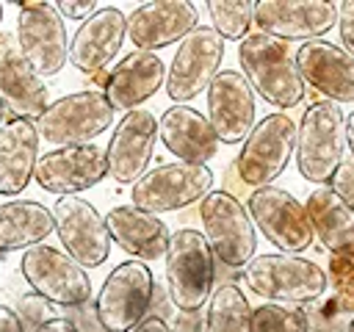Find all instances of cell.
<instances>
[{"label": "cell", "mask_w": 354, "mask_h": 332, "mask_svg": "<svg viewBox=\"0 0 354 332\" xmlns=\"http://www.w3.org/2000/svg\"><path fill=\"white\" fill-rule=\"evenodd\" d=\"M238 61H241V75L246 77L252 91H257L268 105L293 108L304 100L307 86L285 42L254 30L246 39H241Z\"/></svg>", "instance_id": "6da1fadb"}, {"label": "cell", "mask_w": 354, "mask_h": 332, "mask_svg": "<svg viewBox=\"0 0 354 332\" xmlns=\"http://www.w3.org/2000/svg\"><path fill=\"white\" fill-rule=\"evenodd\" d=\"M346 155V116L337 102L313 100L296 127V166L310 183H332Z\"/></svg>", "instance_id": "7a4b0ae2"}, {"label": "cell", "mask_w": 354, "mask_h": 332, "mask_svg": "<svg viewBox=\"0 0 354 332\" xmlns=\"http://www.w3.org/2000/svg\"><path fill=\"white\" fill-rule=\"evenodd\" d=\"M243 285L268 299V302H288V304H313L329 288L326 271L299 255H257L241 271Z\"/></svg>", "instance_id": "3957f363"}, {"label": "cell", "mask_w": 354, "mask_h": 332, "mask_svg": "<svg viewBox=\"0 0 354 332\" xmlns=\"http://www.w3.org/2000/svg\"><path fill=\"white\" fill-rule=\"evenodd\" d=\"M216 257L199 230L183 227L171 232L166 249V293L180 313L202 310L213 293Z\"/></svg>", "instance_id": "277c9868"}, {"label": "cell", "mask_w": 354, "mask_h": 332, "mask_svg": "<svg viewBox=\"0 0 354 332\" xmlns=\"http://www.w3.org/2000/svg\"><path fill=\"white\" fill-rule=\"evenodd\" d=\"M155 277L147 263L124 260L102 282L94 304V318L105 332H133L152 307Z\"/></svg>", "instance_id": "5b68a950"}, {"label": "cell", "mask_w": 354, "mask_h": 332, "mask_svg": "<svg viewBox=\"0 0 354 332\" xmlns=\"http://www.w3.org/2000/svg\"><path fill=\"white\" fill-rule=\"evenodd\" d=\"M199 219L213 257L232 271H243L257 249V232L246 205L227 191H210L199 202Z\"/></svg>", "instance_id": "8992f818"}, {"label": "cell", "mask_w": 354, "mask_h": 332, "mask_svg": "<svg viewBox=\"0 0 354 332\" xmlns=\"http://www.w3.org/2000/svg\"><path fill=\"white\" fill-rule=\"evenodd\" d=\"M113 124V108L97 89H83L66 97H58L36 119L39 138L55 147H80L91 144L100 133Z\"/></svg>", "instance_id": "52a82bcc"}, {"label": "cell", "mask_w": 354, "mask_h": 332, "mask_svg": "<svg viewBox=\"0 0 354 332\" xmlns=\"http://www.w3.org/2000/svg\"><path fill=\"white\" fill-rule=\"evenodd\" d=\"M293 152H296L293 119L288 113H268L246 136L232 166L246 188H266L285 172Z\"/></svg>", "instance_id": "ba28073f"}, {"label": "cell", "mask_w": 354, "mask_h": 332, "mask_svg": "<svg viewBox=\"0 0 354 332\" xmlns=\"http://www.w3.org/2000/svg\"><path fill=\"white\" fill-rule=\"evenodd\" d=\"M17 53L39 77H53L66 66L69 39H66L64 17L58 14L55 3H44V0L19 3Z\"/></svg>", "instance_id": "9c48e42d"}, {"label": "cell", "mask_w": 354, "mask_h": 332, "mask_svg": "<svg viewBox=\"0 0 354 332\" xmlns=\"http://www.w3.org/2000/svg\"><path fill=\"white\" fill-rule=\"evenodd\" d=\"M213 191V172L196 163H160L133 185V208L152 216L202 202Z\"/></svg>", "instance_id": "30bf717a"}, {"label": "cell", "mask_w": 354, "mask_h": 332, "mask_svg": "<svg viewBox=\"0 0 354 332\" xmlns=\"http://www.w3.org/2000/svg\"><path fill=\"white\" fill-rule=\"evenodd\" d=\"M19 271L33 293L58 307H83L91 299V279L66 252L39 243L25 249Z\"/></svg>", "instance_id": "8fae6325"}, {"label": "cell", "mask_w": 354, "mask_h": 332, "mask_svg": "<svg viewBox=\"0 0 354 332\" xmlns=\"http://www.w3.org/2000/svg\"><path fill=\"white\" fill-rule=\"evenodd\" d=\"M224 58V39L210 25H196L180 44L166 72V94L185 105L188 100L199 97L210 89L213 77L221 72Z\"/></svg>", "instance_id": "7c38bea8"}, {"label": "cell", "mask_w": 354, "mask_h": 332, "mask_svg": "<svg viewBox=\"0 0 354 332\" xmlns=\"http://www.w3.org/2000/svg\"><path fill=\"white\" fill-rule=\"evenodd\" d=\"M252 224L285 255H299L313 246V227L304 205L285 188H254L246 205Z\"/></svg>", "instance_id": "4fadbf2b"}, {"label": "cell", "mask_w": 354, "mask_h": 332, "mask_svg": "<svg viewBox=\"0 0 354 332\" xmlns=\"http://www.w3.org/2000/svg\"><path fill=\"white\" fill-rule=\"evenodd\" d=\"M58 241L80 268H97L111 255V232L105 219L88 199L64 196L53 208Z\"/></svg>", "instance_id": "5bb4252c"}, {"label": "cell", "mask_w": 354, "mask_h": 332, "mask_svg": "<svg viewBox=\"0 0 354 332\" xmlns=\"http://www.w3.org/2000/svg\"><path fill=\"white\" fill-rule=\"evenodd\" d=\"M254 25L279 42H313L337 25V6L329 0H260Z\"/></svg>", "instance_id": "9a60e30c"}, {"label": "cell", "mask_w": 354, "mask_h": 332, "mask_svg": "<svg viewBox=\"0 0 354 332\" xmlns=\"http://www.w3.org/2000/svg\"><path fill=\"white\" fill-rule=\"evenodd\" d=\"M155 141H158V119L152 116V111L136 108L124 113L105 147L108 177L116 180L119 185H136L147 174V166L155 152Z\"/></svg>", "instance_id": "2e32d148"}, {"label": "cell", "mask_w": 354, "mask_h": 332, "mask_svg": "<svg viewBox=\"0 0 354 332\" xmlns=\"http://www.w3.org/2000/svg\"><path fill=\"white\" fill-rule=\"evenodd\" d=\"M108 174L105 152L97 144H80V147H55L44 155H39L36 163V183L61 196H75L80 191L94 188Z\"/></svg>", "instance_id": "e0dca14e"}, {"label": "cell", "mask_w": 354, "mask_h": 332, "mask_svg": "<svg viewBox=\"0 0 354 332\" xmlns=\"http://www.w3.org/2000/svg\"><path fill=\"white\" fill-rule=\"evenodd\" d=\"M254 91L235 69H221L207 89V122L218 141L241 144L254 130Z\"/></svg>", "instance_id": "ac0fdd59"}, {"label": "cell", "mask_w": 354, "mask_h": 332, "mask_svg": "<svg viewBox=\"0 0 354 332\" xmlns=\"http://www.w3.org/2000/svg\"><path fill=\"white\" fill-rule=\"evenodd\" d=\"M199 25V11L188 0H152L127 17V39L141 53H155L183 42Z\"/></svg>", "instance_id": "d6986e66"}, {"label": "cell", "mask_w": 354, "mask_h": 332, "mask_svg": "<svg viewBox=\"0 0 354 332\" xmlns=\"http://www.w3.org/2000/svg\"><path fill=\"white\" fill-rule=\"evenodd\" d=\"M293 58L304 86H313L329 102H354V55L343 47L326 39H313L299 44Z\"/></svg>", "instance_id": "ffe728a7"}, {"label": "cell", "mask_w": 354, "mask_h": 332, "mask_svg": "<svg viewBox=\"0 0 354 332\" xmlns=\"http://www.w3.org/2000/svg\"><path fill=\"white\" fill-rule=\"evenodd\" d=\"M127 36V17L116 6L97 8L86 22H80L77 33L69 42V61L83 75L102 72Z\"/></svg>", "instance_id": "44dd1931"}, {"label": "cell", "mask_w": 354, "mask_h": 332, "mask_svg": "<svg viewBox=\"0 0 354 332\" xmlns=\"http://www.w3.org/2000/svg\"><path fill=\"white\" fill-rule=\"evenodd\" d=\"M163 83H166V64L155 53L133 50L111 69L102 94L113 111L130 113L141 102H147Z\"/></svg>", "instance_id": "7402d4cb"}, {"label": "cell", "mask_w": 354, "mask_h": 332, "mask_svg": "<svg viewBox=\"0 0 354 332\" xmlns=\"http://www.w3.org/2000/svg\"><path fill=\"white\" fill-rule=\"evenodd\" d=\"M158 136L163 147L183 163L205 166L218 152V138L205 113L191 105H171L158 119Z\"/></svg>", "instance_id": "603a6c76"}, {"label": "cell", "mask_w": 354, "mask_h": 332, "mask_svg": "<svg viewBox=\"0 0 354 332\" xmlns=\"http://www.w3.org/2000/svg\"><path fill=\"white\" fill-rule=\"evenodd\" d=\"M105 227L111 232V241H116V246L133 255L136 260L147 263V260L166 257L171 232L166 221H160L158 216L138 210L133 205H116L113 210H108Z\"/></svg>", "instance_id": "cb8c5ba5"}, {"label": "cell", "mask_w": 354, "mask_h": 332, "mask_svg": "<svg viewBox=\"0 0 354 332\" xmlns=\"http://www.w3.org/2000/svg\"><path fill=\"white\" fill-rule=\"evenodd\" d=\"M39 163V130L28 119L6 116L0 124V196H17L33 180Z\"/></svg>", "instance_id": "d4e9b609"}, {"label": "cell", "mask_w": 354, "mask_h": 332, "mask_svg": "<svg viewBox=\"0 0 354 332\" xmlns=\"http://www.w3.org/2000/svg\"><path fill=\"white\" fill-rule=\"evenodd\" d=\"M304 210L313 235L332 257H343L354 252V210L332 191V185L315 188L307 196Z\"/></svg>", "instance_id": "484cf974"}, {"label": "cell", "mask_w": 354, "mask_h": 332, "mask_svg": "<svg viewBox=\"0 0 354 332\" xmlns=\"http://www.w3.org/2000/svg\"><path fill=\"white\" fill-rule=\"evenodd\" d=\"M0 100L6 113L14 119H39L47 111V86L44 80L22 61L17 50L0 55Z\"/></svg>", "instance_id": "4316f807"}, {"label": "cell", "mask_w": 354, "mask_h": 332, "mask_svg": "<svg viewBox=\"0 0 354 332\" xmlns=\"http://www.w3.org/2000/svg\"><path fill=\"white\" fill-rule=\"evenodd\" d=\"M53 230V210L41 202L11 199L0 205V255L39 246Z\"/></svg>", "instance_id": "83f0119b"}, {"label": "cell", "mask_w": 354, "mask_h": 332, "mask_svg": "<svg viewBox=\"0 0 354 332\" xmlns=\"http://www.w3.org/2000/svg\"><path fill=\"white\" fill-rule=\"evenodd\" d=\"M205 332H252V307L235 282L213 288L205 310Z\"/></svg>", "instance_id": "f1b7e54d"}, {"label": "cell", "mask_w": 354, "mask_h": 332, "mask_svg": "<svg viewBox=\"0 0 354 332\" xmlns=\"http://www.w3.org/2000/svg\"><path fill=\"white\" fill-rule=\"evenodd\" d=\"M210 28L221 39L241 42L249 36V28L254 25V3L249 0H207Z\"/></svg>", "instance_id": "f546056e"}, {"label": "cell", "mask_w": 354, "mask_h": 332, "mask_svg": "<svg viewBox=\"0 0 354 332\" xmlns=\"http://www.w3.org/2000/svg\"><path fill=\"white\" fill-rule=\"evenodd\" d=\"M252 332H310V321L301 307L268 302L252 310Z\"/></svg>", "instance_id": "4dcf8cb0"}, {"label": "cell", "mask_w": 354, "mask_h": 332, "mask_svg": "<svg viewBox=\"0 0 354 332\" xmlns=\"http://www.w3.org/2000/svg\"><path fill=\"white\" fill-rule=\"evenodd\" d=\"M326 282L337 296V304L346 315H354V252L343 257H329Z\"/></svg>", "instance_id": "1f68e13d"}, {"label": "cell", "mask_w": 354, "mask_h": 332, "mask_svg": "<svg viewBox=\"0 0 354 332\" xmlns=\"http://www.w3.org/2000/svg\"><path fill=\"white\" fill-rule=\"evenodd\" d=\"M304 313H307V321H310V332H335V329H340V318L346 315L343 307L337 304V296L335 293H329V296L324 293Z\"/></svg>", "instance_id": "d6a6232c"}, {"label": "cell", "mask_w": 354, "mask_h": 332, "mask_svg": "<svg viewBox=\"0 0 354 332\" xmlns=\"http://www.w3.org/2000/svg\"><path fill=\"white\" fill-rule=\"evenodd\" d=\"M17 315L22 318V324H28V326H41L47 318H53V313H50V302H44L39 293H25L22 299H19V310H17Z\"/></svg>", "instance_id": "836d02e7"}, {"label": "cell", "mask_w": 354, "mask_h": 332, "mask_svg": "<svg viewBox=\"0 0 354 332\" xmlns=\"http://www.w3.org/2000/svg\"><path fill=\"white\" fill-rule=\"evenodd\" d=\"M332 191L354 210V158L340 163V169L332 177Z\"/></svg>", "instance_id": "e575fe53"}, {"label": "cell", "mask_w": 354, "mask_h": 332, "mask_svg": "<svg viewBox=\"0 0 354 332\" xmlns=\"http://www.w3.org/2000/svg\"><path fill=\"white\" fill-rule=\"evenodd\" d=\"M337 30H340L343 50L354 55V0H343L337 6Z\"/></svg>", "instance_id": "d590c367"}, {"label": "cell", "mask_w": 354, "mask_h": 332, "mask_svg": "<svg viewBox=\"0 0 354 332\" xmlns=\"http://www.w3.org/2000/svg\"><path fill=\"white\" fill-rule=\"evenodd\" d=\"M55 8H58V14L66 17V19H83V22H86L100 6H97L94 0H58Z\"/></svg>", "instance_id": "8d00e7d4"}, {"label": "cell", "mask_w": 354, "mask_h": 332, "mask_svg": "<svg viewBox=\"0 0 354 332\" xmlns=\"http://www.w3.org/2000/svg\"><path fill=\"white\" fill-rule=\"evenodd\" d=\"M169 329L171 332H205V313L202 310H194V313H180L177 310Z\"/></svg>", "instance_id": "74e56055"}, {"label": "cell", "mask_w": 354, "mask_h": 332, "mask_svg": "<svg viewBox=\"0 0 354 332\" xmlns=\"http://www.w3.org/2000/svg\"><path fill=\"white\" fill-rule=\"evenodd\" d=\"M0 332H28L17 310H11L8 304H0Z\"/></svg>", "instance_id": "f35d334b"}, {"label": "cell", "mask_w": 354, "mask_h": 332, "mask_svg": "<svg viewBox=\"0 0 354 332\" xmlns=\"http://www.w3.org/2000/svg\"><path fill=\"white\" fill-rule=\"evenodd\" d=\"M33 332H80V329H77V324H75L72 318H66V315H53V318H47L41 326H36Z\"/></svg>", "instance_id": "ab89813d"}, {"label": "cell", "mask_w": 354, "mask_h": 332, "mask_svg": "<svg viewBox=\"0 0 354 332\" xmlns=\"http://www.w3.org/2000/svg\"><path fill=\"white\" fill-rule=\"evenodd\" d=\"M133 332H171V329H169V324H166L163 315H147Z\"/></svg>", "instance_id": "60d3db41"}, {"label": "cell", "mask_w": 354, "mask_h": 332, "mask_svg": "<svg viewBox=\"0 0 354 332\" xmlns=\"http://www.w3.org/2000/svg\"><path fill=\"white\" fill-rule=\"evenodd\" d=\"M346 144H348V149L354 155V111L346 116Z\"/></svg>", "instance_id": "b9f144b4"}, {"label": "cell", "mask_w": 354, "mask_h": 332, "mask_svg": "<svg viewBox=\"0 0 354 332\" xmlns=\"http://www.w3.org/2000/svg\"><path fill=\"white\" fill-rule=\"evenodd\" d=\"M6 122V105H3V100H0V124Z\"/></svg>", "instance_id": "7bdbcfd3"}, {"label": "cell", "mask_w": 354, "mask_h": 332, "mask_svg": "<svg viewBox=\"0 0 354 332\" xmlns=\"http://www.w3.org/2000/svg\"><path fill=\"white\" fill-rule=\"evenodd\" d=\"M346 332H354V315L348 318V326H346Z\"/></svg>", "instance_id": "ee69618b"}, {"label": "cell", "mask_w": 354, "mask_h": 332, "mask_svg": "<svg viewBox=\"0 0 354 332\" xmlns=\"http://www.w3.org/2000/svg\"><path fill=\"white\" fill-rule=\"evenodd\" d=\"M0 22H3V3H0Z\"/></svg>", "instance_id": "f6af8a7d"}]
</instances>
